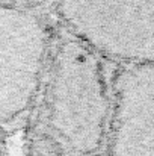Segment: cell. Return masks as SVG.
Instances as JSON below:
<instances>
[{
  "instance_id": "1",
  "label": "cell",
  "mask_w": 154,
  "mask_h": 156,
  "mask_svg": "<svg viewBox=\"0 0 154 156\" xmlns=\"http://www.w3.org/2000/svg\"><path fill=\"white\" fill-rule=\"evenodd\" d=\"M112 88L101 58L68 35L53 56L47 88L49 127L67 147L91 153L107 141Z\"/></svg>"
},
{
  "instance_id": "2",
  "label": "cell",
  "mask_w": 154,
  "mask_h": 156,
  "mask_svg": "<svg viewBox=\"0 0 154 156\" xmlns=\"http://www.w3.org/2000/svg\"><path fill=\"white\" fill-rule=\"evenodd\" d=\"M70 37L122 67L154 62V0H57Z\"/></svg>"
},
{
  "instance_id": "3",
  "label": "cell",
  "mask_w": 154,
  "mask_h": 156,
  "mask_svg": "<svg viewBox=\"0 0 154 156\" xmlns=\"http://www.w3.org/2000/svg\"><path fill=\"white\" fill-rule=\"evenodd\" d=\"M49 29L21 5L0 6V115L17 120L32 105L47 62Z\"/></svg>"
},
{
  "instance_id": "4",
  "label": "cell",
  "mask_w": 154,
  "mask_h": 156,
  "mask_svg": "<svg viewBox=\"0 0 154 156\" xmlns=\"http://www.w3.org/2000/svg\"><path fill=\"white\" fill-rule=\"evenodd\" d=\"M106 150L107 156H154V62L118 71Z\"/></svg>"
},
{
  "instance_id": "5",
  "label": "cell",
  "mask_w": 154,
  "mask_h": 156,
  "mask_svg": "<svg viewBox=\"0 0 154 156\" xmlns=\"http://www.w3.org/2000/svg\"><path fill=\"white\" fill-rule=\"evenodd\" d=\"M27 2L30 0H2V3H6V5H21V6H26Z\"/></svg>"
}]
</instances>
